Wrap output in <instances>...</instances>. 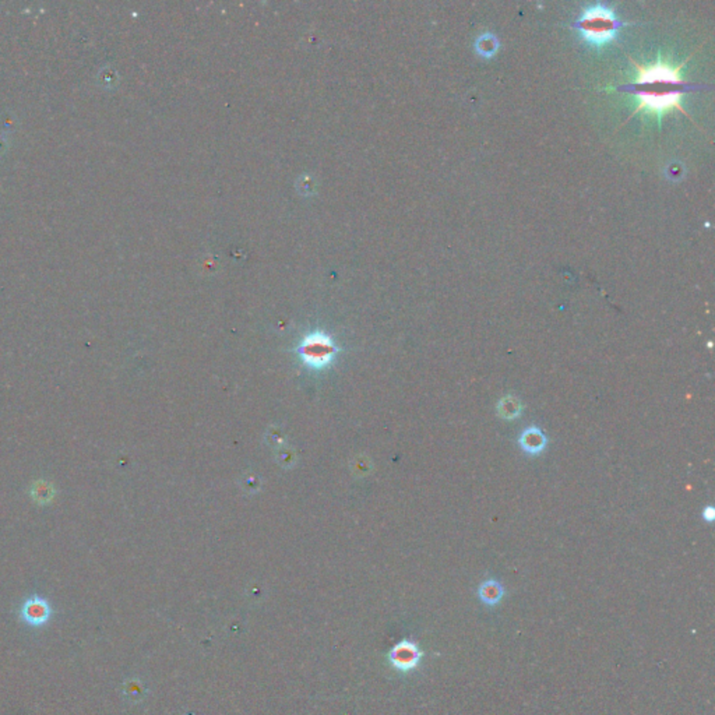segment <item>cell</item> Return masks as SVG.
I'll list each match as a JSON object with an SVG mask.
<instances>
[{
	"label": "cell",
	"instance_id": "11",
	"mask_svg": "<svg viewBox=\"0 0 715 715\" xmlns=\"http://www.w3.org/2000/svg\"><path fill=\"white\" fill-rule=\"evenodd\" d=\"M714 517L715 510L713 506H709V507H706V509L703 510V519H704V520L709 521V522H713Z\"/></svg>",
	"mask_w": 715,
	"mask_h": 715
},
{
	"label": "cell",
	"instance_id": "8",
	"mask_svg": "<svg viewBox=\"0 0 715 715\" xmlns=\"http://www.w3.org/2000/svg\"><path fill=\"white\" fill-rule=\"evenodd\" d=\"M478 597L480 599L488 605V607H495L497 605L503 597H504V588L503 585L500 584L497 580H493V579H489V580H485L484 583H481L480 588H478Z\"/></svg>",
	"mask_w": 715,
	"mask_h": 715
},
{
	"label": "cell",
	"instance_id": "9",
	"mask_svg": "<svg viewBox=\"0 0 715 715\" xmlns=\"http://www.w3.org/2000/svg\"><path fill=\"white\" fill-rule=\"evenodd\" d=\"M499 39L493 35V34H484L481 36H478L477 42H475V49H477V54L481 55L482 58H493L496 55V52L499 51Z\"/></svg>",
	"mask_w": 715,
	"mask_h": 715
},
{
	"label": "cell",
	"instance_id": "4",
	"mask_svg": "<svg viewBox=\"0 0 715 715\" xmlns=\"http://www.w3.org/2000/svg\"><path fill=\"white\" fill-rule=\"evenodd\" d=\"M423 652L412 640H401L389 654L391 666L400 672H411L418 668Z\"/></svg>",
	"mask_w": 715,
	"mask_h": 715
},
{
	"label": "cell",
	"instance_id": "10",
	"mask_svg": "<svg viewBox=\"0 0 715 715\" xmlns=\"http://www.w3.org/2000/svg\"><path fill=\"white\" fill-rule=\"evenodd\" d=\"M55 489L46 482H38L33 487V499L39 503H48L54 499Z\"/></svg>",
	"mask_w": 715,
	"mask_h": 715
},
{
	"label": "cell",
	"instance_id": "6",
	"mask_svg": "<svg viewBox=\"0 0 715 715\" xmlns=\"http://www.w3.org/2000/svg\"><path fill=\"white\" fill-rule=\"evenodd\" d=\"M519 446L527 455H539L548 446V437L538 426H528L521 432Z\"/></svg>",
	"mask_w": 715,
	"mask_h": 715
},
{
	"label": "cell",
	"instance_id": "7",
	"mask_svg": "<svg viewBox=\"0 0 715 715\" xmlns=\"http://www.w3.org/2000/svg\"><path fill=\"white\" fill-rule=\"evenodd\" d=\"M522 410H524L522 402H521L520 398L514 394L503 395L496 405V411H497L499 418H502L503 421H509V422L520 418Z\"/></svg>",
	"mask_w": 715,
	"mask_h": 715
},
{
	"label": "cell",
	"instance_id": "1",
	"mask_svg": "<svg viewBox=\"0 0 715 715\" xmlns=\"http://www.w3.org/2000/svg\"><path fill=\"white\" fill-rule=\"evenodd\" d=\"M630 61L637 70V77L633 83L617 87V91L636 97L639 105L636 106L634 113L646 111L647 113H652L661 119L664 113L678 109L687 115L682 106V98L691 91L704 88L701 84L686 81L681 76L686 62L682 65L672 66L664 61H656L652 65L642 66L632 58Z\"/></svg>",
	"mask_w": 715,
	"mask_h": 715
},
{
	"label": "cell",
	"instance_id": "5",
	"mask_svg": "<svg viewBox=\"0 0 715 715\" xmlns=\"http://www.w3.org/2000/svg\"><path fill=\"white\" fill-rule=\"evenodd\" d=\"M52 617V608L45 598L34 595L29 598L21 608V619L30 626H42Z\"/></svg>",
	"mask_w": 715,
	"mask_h": 715
},
{
	"label": "cell",
	"instance_id": "2",
	"mask_svg": "<svg viewBox=\"0 0 715 715\" xmlns=\"http://www.w3.org/2000/svg\"><path fill=\"white\" fill-rule=\"evenodd\" d=\"M623 26L612 7L608 4H595L582 11L573 29L585 44L594 48H604L617 39Z\"/></svg>",
	"mask_w": 715,
	"mask_h": 715
},
{
	"label": "cell",
	"instance_id": "3",
	"mask_svg": "<svg viewBox=\"0 0 715 715\" xmlns=\"http://www.w3.org/2000/svg\"><path fill=\"white\" fill-rule=\"evenodd\" d=\"M302 362L316 370L327 367L337 355V347L333 340L322 331L309 334L298 348Z\"/></svg>",
	"mask_w": 715,
	"mask_h": 715
}]
</instances>
